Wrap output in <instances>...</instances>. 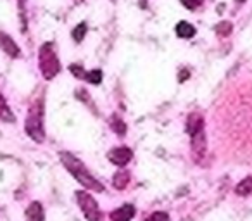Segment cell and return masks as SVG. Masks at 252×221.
<instances>
[{
  "label": "cell",
  "mask_w": 252,
  "mask_h": 221,
  "mask_svg": "<svg viewBox=\"0 0 252 221\" xmlns=\"http://www.w3.org/2000/svg\"><path fill=\"white\" fill-rule=\"evenodd\" d=\"M61 162L63 166L88 190H94V192H104V185H102L98 180L94 178L90 171L85 168V164L78 158H74L69 152H61Z\"/></svg>",
  "instance_id": "cell-1"
},
{
  "label": "cell",
  "mask_w": 252,
  "mask_h": 221,
  "mask_svg": "<svg viewBox=\"0 0 252 221\" xmlns=\"http://www.w3.org/2000/svg\"><path fill=\"white\" fill-rule=\"evenodd\" d=\"M38 64H40V73L43 74L45 80H52L61 71V63H59V59H57V54H56V49H54L52 42H47L40 47Z\"/></svg>",
  "instance_id": "cell-2"
},
{
  "label": "cell",
  "mask_w": 252,
  "mask_h": 221,
  "mask_svg": "<svg viewBox=\"0 0 252 221\" xmlns=\"http://www.w3.org/2000/svg\"><path fill=\"white\" fill-rule=\"evenodd\" d=\"M43 109H42V100H36L35 104L30 107L28 114H26V133L30 135V138H33L35 142L42 144L45 140V130H43V120H42Z\"/></svg>",
  "instance_id": "cell-3"
},
{
  "label": "cell",
  "mask_w": 252,
  "mask_h": 221,
  "mask_svg": "<svg viewBox=\"0 0 252 221\" xmlns=\"http://www.w3.org/2000/svg\"><path fill=\"white\" fill-rule=\"evenodd\" d=\"M76 200H78V206H80L81 213L85 214L88 221H100L102 213L98 209V204L90 193H87L85 190H80L76 192Z\"/></svg>",
  "instance_id": "cell-4"
},
{
  "label": "cell",
  "mask_w": 252,
  "mask_h": 221,
  "mask_svg": "<svg viewBox=\"0 0 252 221\" xmlns=\"http://www.w3.org/2000/svg\"><path fill=\"white\" fill-rule=\"evenodd\" d=\"M190 147H192L193 161L202 164L204 159H206V152H207V142H206L204 128L199 131H195L193 135H190Z\"/></svg>",
  "instance_id": "cell-5"
},
{
  "label": "cell",
  "mask_w": 252,
  "mask_h": 221,
  "mask_svg": "<svg viewBox=\"0 0 252 221\" xmlns=\"http://www.w3.org/2000/svg\"><path fill=\"white\" fill-rule=\"evenodd\" d=\"M133 158V152L128 147H116L107 154V159L116 166H126Z\"/></svg>",
  "instance_id": "cell-6"
},
{
  "label": "cell",
  "mask_w": 252,
  "mask_h": 221,
  "mask_svg": "<svg viewBox=\"0 0 252 221\" xmlns=\"http://www.w3.org/2000/svg\"><path fill=\"white\" fill-rule=\"evenodd\" d=\"M0 49L4 50L9 57H19L21 56V50H19V47L16 45L14 40L2 32H0Z\"/></svg>",
  "instance_id": "cell-7"
},
{
  "label": "cell",
  "mask_w": 252,
  "mask_h": 221,
  "mask_svg": "<svg viewBox=\"0 0 252 221\" xmlns=\"http://www.w3.org/2000/svg\"><path fill=\"white\" fill-rule=\"evenodd\" d=\"M133 216H135V207L131 206V204H125V206L112 211L111 221H131Z\"/></svg>",
  "instance_id": "cell-8"
},
{
  "label": "cell",
  "mask_w": 252,
  "mask_h": 221,
  "mask_svg": "<svg viewBox=\"0 0 252 221\" xmlns=\"http://www.w3.org/2000/svg\"><path fill=\"white\" fill-rule=\"evenodd\" d=\"M45 220V211L40 202H32L26 209V221H43Z\"/></svg>",
  "instance_id": "cell-9"
},
{
  "label": "cell",
  "mask_w": 252,
  "mask_h": 221,
  "mask_svg": "<svg viewBox=\"0 0 252 221\" xmlns=\"http://www.w3.org/2000/svg\"><path fill=\"white\" fill-rule=\"evenodd\" d=\"M204 128V120L202 116H200L199 113H193L189 116V121H187V131H189V135H193L195 131L202 130Z\"/></svg>",
  "instance_id": "cell-10"
},
{
  "label": "cell",
  "mask_w": 252,
  "mask_h": 221,
  "mask_svg": "<svg viewBox=\"0 0 252 221\" xmlns=\"http://www.w3.org/2000/svg\"><path fill=\"white\" fill-rule=\"evenodd\" d=\"M0 120L5 121V123H14L16 121L14 114H12L11 107H9L7 100H5L2 94H0Z\"/></svg>",
  "instance_id": "cell-11"
},
{
  "label": "cell",
  "mask_w": 252,
  "mask_h": 221,
  "mask_svg": "<svg viewBox=\"0 0 252 221\" xmlns=\"http://www.w3.org/2000/svg\"><path fill=\"white\" fill-rule=\"evenodd\" d=\"M130 183V173L128 171H118L112 176V187L118 190L126 189V185Z\"/></svg>",
  "instance_id": "cell-12"
},
{
  "label": "cell",
  "mask_w": 252,
  "mask_h": 221,
  "mask_svg": "<svg viewBox=\"0 0 252 221\" xmlns=\"http://www.w3.org/2000/svg\"><path fill=\"white\" fill-rule=\"evenodd\" d=\"M176 35H178L180 38H192V36L195 35V28H193L190 23L182 21L176 25Z\"/></svg>",
  "instance_id": "cell-13"
},
{
  "label": "cell",
  "mask_w": 252,
  "mask_h": 221,
  "mask_svg": "<svg viewBox=\"0 0 252 221\" xmlns=\"http://www.w3.org/2000/svg\"><path fill=\"white\" fill-rule=\"evenodd\" d=\"M235 193H237V195H242V197L252 195V178L251 176L244 178L237 187H235Z\"/></svg>",
  "instance_id": "cell-14"
},
{
  "label": "cell",
  "mask_w": 252,
  "mask_h": 221,
  "mask_svg": "<svg viewBox=\"0 0 252 221\" xmlns=\"http://www.w3.org/2000/svg\"><path fill=\"white\" fill-rule=\"evenodd\" d=\"M111 128L118 135H125L126 133V125H125V121H121L119 118H112V120H111Z\"/></svg>",
  "instance_id": "cell-15"
},
{
  "label": "cell",
  "mask_w": 252,
  "mask_h": 221,
  "mask_svg": "<svg viewBox=\"0 0 252 221\" xmlns=\"http://www.w3.org/2000/svg\"><path fill=\"white\" fill-rule=\"evenodd\" d=\"M216 33L220 36H228L231 33V23L230 21H223L216 25Z\"/></svg>",
  "instance_id": "cell-16"
},
{
  "label": "cell",
  "mask_w": 252,
  "mask_h": 221,
  "mask_svg": "<svg viewBox=\"0 0 252 221\" xmlns=\"http://www.w3.org/2000/svg\"><path fill=\"white\" fill-rule=\"evenodd\" d=\"M87 81L92 85H98L102 81V71L100 69H92L90 73H87Z\"/></svg>",
  "instance_id": "cell-17"
},
{
  "label": "cell",
  "mask_w": 252,
  "mask_h": 221,
  "mask_svg": "<svg viewBox=\"0 0 252 221\" xmlns=\"http://www.w3.org/2000/svg\"><path fill=\"white\" fill-rule=\"evenodd\" d=\"M85 35H87V25L80 23V25L73 30V38L76 40V42H81V40L85 38Z\"/></svg>",
  "instance_id": "cell-18"
},
{
  "label": "cell",
  "mask_w": 252,
  "mask_h": 221,
  "mask_svg": "<svg viewBox=\"0 0 252 221\" xmlns=\"http://www.w3.org/2000/svg\"><path fill=\"white\" fill-rule=\"evenodd\" d=\"M145 221H169V216L162 211H158V213H152Z\"/></svg>",
  "instance_id": "cell-19"
},
{
  "label": "cell",
  "mask_w": 252,
  "mask_h": 221,
  "mask_svg": "<svg viewBox=\"0 0 252 221\" xmlns=\"http://www.w3.org/2000/svg\"><path fill=\"white\" fill-rule=\"evenodd\" d=\"M69 71L74 74V76H78V78H85V76H87V73H85V71L81 69V66H78V64H71Z\"/></svg>",
  "instance_id": "cell-20"
},
{
  "label": "cell",
  "mask_w": 252,
  "mask_h": 221,
  "mask_svg": "<svg viewBox=\"0 0 252 221\" xmlns=\"http://www.w3.org/2000/svg\"><path fill=\"white\" fill-rule=\"evenodd\" d=\"M204 0H182V4L185 5L187 9H197Z\"/></svg>",
  "instance_id": "cell-21"
},
{
  "label": "cell",
  "mask_w": 252,
  "mask_h": 221,
  "mask_svg": "<svg viewBox=\"0 0 252 221\" xmlns=\"http://www.w3.org/2000/svg\"><path fill=\"white\" fill-rule=\"evenodd\" d=\"M18 2H19V5H21V9L25 7V2H26V0H18Z\"/></svg>",
  "instance_id": "cell-22"
},
{
  "label": "cell",
  "mask_w": 252,
  "mask_h": 221,
  "mask_svg": "<svg viewBox=\"0 0 252 221\" xmlns=\"http://www.w3.org/2000/svg\"><path fill=\"white\" fill-rule=\"evenodd\" d=\"M238 2H245V0H238Z\"/></svg>",
  "instance_id": "cell-23"
}]
</instances>
